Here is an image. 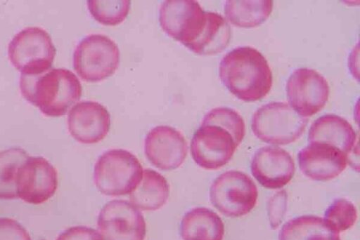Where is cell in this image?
Masks as SVG:
<instances>
[{
    "instance_id": "27",
    "label": "cell",
    "mask_w": 360,
    "mask_h": 240,
    "mask_svg": "<svg viewBox=\"0 0 360 240\" xmlns=\"http://www.w3.org/2000/svg\"><path fill=\"white\" fill-rule=\"evenodd\" d=\"M287 206V194L281 190L274 194L269 200L267 211L272 229H276L284 217Z\"/></svg>"
},
{
    "instance_id": "12",
    "label": "cell",
    "mask_w": 360,
    "mask_h": 240,
    "mask_svg": "<svg viewBox=\"0 0 360 240\" xmlns=\"http://www.w3.org/2000/svg\"><path fill=\"white\" fill-rule=\"evenodd\" d=\"M238 145L225 129L214 125H201L191 141L194 161L206 170H217L226 165Z\"/></svg>"
},
{
    "instance_id": "5",
    "label": "cell",
    "mask_w": 360,
    "mask_h": 240,
    "mask_svg": "<svg viewBox=\"0 0 360 240\" xmlns=\"http://www.w3.org/2000/svg\"><path fill=\"white\" fill-rule=\"evenodd\" d=\"M120 64L117 44L102 34L83 38L73 53V67L84 81L96 83L112 76Z\"/></svg>"
},
{
    "instance_id": "19",
    "label": "cell",
    "mask_w": 360,
    "mask_h": 240,
    "mask_svg": "<svg viewBox=\"0 0 360 240\" xmlns=\"http://www.w3.org/2000/svg\"><path fill=\"white\" fill-rule=\"evenodd\" d=\"M169 196V185L165 178L153 169L143 170L141 182L129 194L131 203L142 211L162 208Z\"/></svg>"
},
{
    "instance_id": "9",
    "label": "cell",
    "mask_w": 360,
    "mask_h": 240,
    "mask_svg": "<svg viewBox=\"0 0 360 240\" xmlns=\"http://www.w3.org/2000/svg\"><path fill=\"white\" fill-rule=\"evenodd\" d=\"M58 182L57 171L46 159L29 156L17 171V197L30 204H43L55 194Z\"/></svg>"
},
{
    "instance_id": "16",
    "label": "cell",
    "mask_w": 360,
    "mask_h": 240,
    "mask_svg": "<svg viewBox=\"0 0 360 240\" xmlns=\"http://www.w3.org/2000/svg\"><path fill=\"white\" fill-rule=\"evenodd\" d=\"M299 167L307 178L326 181L338 176L346 168L347 157L339 149L320 142H311L298 153Z\"/></svg>"
},
{
    "instance_id": "20",
    "label": "cell",
    "mask_w": 360,
    "mask_h": 240,
    "mask_svg": "<svg viewBox=\"0 0 360 240\" xmlns=\"http://www.w3.org/2000/svg\"><path fill=\"white\" fill-rule=\"evenodd\" d=\"M231 34V27L221 14L206 11V22L202 32L187 48L198 55H214L226 48Z\"/></svg>"
},
{
    "instance_id": "10",
    "label": "cell",
    "mask_w": 360,
    "mask_h": 240,
    "mask_svg": "<svg viewBox=\"0 0 360 240\" xmlns=\"http://www.w3.org/2000/svg\"><path fill=\"white\" fill-rule=\"evenodd\" d=\"M97 226L103 240H144L146 225L135 206L125 200H112L101 210Z\"/></svg>"
},
{
    "instance_id": "29",
    "label": "cell",
    "mask_w": 360,
    "mask_h": 240,
    "mask_svg": "<svg viewBox=\"0 0 360 240\" xmlns=\"http://www.w3.org/2000/svg\"><path fill=\"white\" fill-rule=\"evenodd\" d=\"M56 240H103L101 234L89 227L74 226L60 233Z\"/></svg>"
},
{
    "instance_id": "14",
    "label": "cell",
    "mask_w": 360,
    "mask_h": 240,
    "mask_svg": "<svg viewBox=\"0 0 360 240\" xmlns=\"http://www.w3.org/2000/svg\"><path fill=\"white\" fill-rule=\"evenodd\" d=\"M110 115L101 103L86 100L76 103L69 111L68 128L72 137L82 144L99 142L108 135Z\"/></svg>"
},
{
    "instance_id": "1",
    "label": "cell",
    "mask_w": 360,
    "mask_h": 240,
    "mask_svg": "<svg viewBox=\"0 0 360 240\" xmlns=\"http://www.w3.org/2000/svg\"><path fill=\"white\" fill-rule=\"evenodd\" d=\"M219 74L222 84L245 102L261 100L270 91L273 78L264 56L251 46H240L221 60Z\"/></svg>"
},
{
    "instance_id": "4",
    "label": "cell",
    "mask_w": 360,
    "mask_h": 240,
    "mask_svg": "<svg viewBox=\"0 0 360 240\" xmlns=\"http://www.w3.org/2000/svg\"><path fill=\"white\" fill-rule=\"evenodd\" d=\"M307 118L299 115L287 102H271L258 108L252 118V131L259 140L285 145L304 133Z\"/></svg>"
},
{
    "instance_id": "7",
    "label": "cell",
    "mask_w": 360,
    "mask_h": 240,
    "mask_svg": "<svg viewBox=\"0 0 360 240\" xmlns=\"http://www.w3.org/2000/svg\"><path fill=\"white\" fill-rule=\"evenodd\" d=\"M258 190L253 180L238 171H228L212 182L210 198L212 205L229 217H240L255 206Z\"/></svg>"
},
{
    "instance_id": "17",
    "label": "cell",
    "mask_w": 360,
    "mask_h": 240,
    "mask_svg": "<svg viewBox=\"0 0 360 240\" xmlns=\"http://www.w3.org/2000/svg\"><path fill=\"white\" fill-rule=\"evenodd\" d=\"M356 140L352 125L344 118L335 114H325L311 126L308 141L333 146L347 156L353 150Z\"/></svg>"
},
{
    "instance_id": "13",
    "label": "cell",
    "mask_w": 360,
    "mask_h": 240,
    "mask_svg": "<svg viewBox=\"0 0 360 240\" xmlns=\"http://www.w3.org/2000/svg\"><path fill=\"white\" fill-rule=\"evenodd\" d=\"M144 153L156 168L170 171L180 167L188 153L187 142L177 129L165 125L152 128L144 140Z\"/></svg>"
},
{
    "instance_id": "3",
    "label": "cell",
    "mask_w": 360,
    "mask_h": 240,
    "mask_svg": "<svg viewBox=\"0 0 360 240\" xmlns=\"http://www.w3.org/2000/svg\"><path fill=\"white\" fill-rule=\"evenodd\" d=\"M143 169L138 158L123 149H112L103 153L94 169L97 189L108 196L131 194L141 182Z\"/></svg>"
},
{
    "instance_id": "23",
    "label": "cell",
    "mask_w": 360,
    "mask_h": 240,
    "mask_svg": "<svg viewBox=\"0 0 360 240\" xmlns=\"http://www.w3.org/2000/svg\"><path fill=\"white\" fill-rule=\"evenodd\" d=\"M28 156L27 152L20 147H12L0 152V199L17 198V171Z\"/></svg>"
},
{
    "instance_id": "22",
    "label": "cell",
    "mask_w": 360,
    "mask_h": 240,
    "mask_svg": "<svg viewBox=\"0 0 360 240\" xmlns=\"http://www.w3.org/2000/svg\"><path fill=\"white\" fill-rule=\"evenodd\" d=\"M272 1H226L224 13L233 25L242 28L255 27L269 17Z\"/></svg>"
},
{
    "instance_id": "18",
    "label": "cell",
    "mask_w": 360,
    "mask_h": 240,
    "mask_svg": "<svg viewBox=\"0 0 360 240\" xmlns=\"http://www.w3.org/2000/svg\"><path fill=\"white\" fill-rule=\"evenodd\" d=\"M180 234L183 240H223L224 225L213 211L197 207L182 218Z\"/></svg>"
},
{
    "instance_id": "15",
    "label": "cell",
    "mask_w": 360,
    "mask_h": 240,
    "mask_svg": "<svg viewBox=\"0 0 360 240\" xmlns=\"http://www.w3.org/2000/svg\"><path fill=\"white\" fill-rule=\"evenodd\" d=\"M251 173L264 187L279 189L292 178L295 166L291 155L278 147L265 146L255 153Z\"/></svg>"
},
{
    "instance_id": "21",
    "label": "cell",
    "mask_w": 360,
    "mask_h": 240,
    "mask_svg": "<svg viewBox=\"0 0 360 240\" xmlns=\"http://www.w3.org/2000/svg\"><path fill=\"white\" fill-rule=\"evenodd\" d=\"M278 240H341L340 234L324 220L312 215H302L285 222Z\"/></svg>"
},
{
    "instance_id": "11",
    "label": "cell",
    "mask_w": 360,
    "mask_h": 240,
    "mask_svg": "<svg viewBox=\"0 0 360 240\" xmlns=\"http://www.w3.org/2000/svg\"><path fill=\"white\" fill-rule=\"evenodd\" d=\"M286 93L289 105L299 115L307 118L325 106L330 88L326 79L316 70L299 68L289 76Z\"/></svg>"
},
{
    "instance_id": "26",
    "label": "cell",
    "mask_w": 360,
    "mask_h": 240,
    "mask_svg": "<svg viewBox=\"0 0 360 240\" xmlns=\"http://www.w3.org/2000/svg\"><path fill=\"white\" fill-rule=\"evenodd\" d=\"M356 219L355 206L342 198L335 199L324 213V220L338 233L351 228Z\"/></svg>"
},
{
    "instance_id": "28",
    "label": "cell",
    "mask_w": 360,
    "mask_h": 240,
    "mask_svg": "<svg viewBox=\"0 0 360 240\" xmlns=\"http://www.w3.org/2000/svg\"><path fill=\"white\" fill-rule=\"evenodd\" d=\"M0 240H32L25 228L9 218H0Z\"/></svg>"
},
{
    "instance_id": "2",
    "label": "cell",
    "mask_w": 360,
    "mask_h": 240,
    "mask_svg": "<svg viewBox=\"0 0 360 240\" xmlns=\"http://www.w3.org/2000/svg\"><path fill=\"white\" fill-rule=\"evenodd\" d=\"M24 98L48 116H61L82 95L77 76L65 68L49 69L38 75H20Z\"/></svg>"
},
{
    "instance_id": "8",
    "label": "cell",
    "mask_w": 360,
    "mask_h": 240,
    "mask_svg": "<svg viewBox=\"0 0 360 240\" xmlns=\"http://www.w3.org/2000/svg\"><path fill=\"white\" fill-rule=\"evenodd\" d=\"M159 21L169 36L187 48L202 32L206 22V11L197 1H164L159 11Z\"/></svg>"
},
{
    "instance_id": "24",
    "label": "cell",
    "mask_w": 360,
    "mask_h": 240,
    "mask_svg": "<svg viewBox=\"0 0 360 240\" xmlns=\"http://www.w3.org/2000/svg\"><path fill=\"white\" fill-rule=\"evenodd\" d=\"M87 7L90 14L99 23L107 26H115L127 18L131 6L128 0H89Z\"/></svg>"
},
{
    "instance_id": "25",
    "label": "cell",
    "mask_w": 360,
    "mask_h": 240,
    "mask_svg": "<svg viewBox=\"0 0 360 240\" xmlns=\"http://www.w3.org/2000/svg\"><path fill=\"white\" fill-rule=\"evenodd\" d=\"M201 125H214L227 131L238 146L242 142L245 126L242 116L235 109L229 107H215L204 116Z\"/></svg>"
},
{
    "instance_id": "6",
    "label": "cell",
    "mask_w": 360,
    "mask_h": 240,
    "mask_svg": "<svg viewBox=\"0 0 360 240\" xmlns=\"http://www.w3.org/2000/svg\"><path fill=\"white\" fill-rule=\"evenodd\" d=\"M56 49L49 33L38 27H26L10 41L8 55L22 75H38L51 67Z\"/></svg>"
}]
</instances>
